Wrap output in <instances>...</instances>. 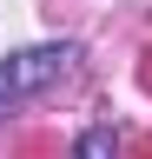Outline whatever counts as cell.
Masks as SVG:
<instances>
[{"instance_id":"obj_1","label":"cell","mask_w":152,"mask_h":159,"mask_svg":"<svg viewBox=\"0 0 152 159\" xmlns=\"http://www.w3.org/2000/svg\"><path fill=\"white\" fill-rule=\"evenodd\" d=\"M80 60V47L73 40H60V47H20L0 60V113L27 106L40 86H53V80H66V66Z\"/></svg>"},{"instance_id":"obj_2","label":"cell","mask_w":152,"mask_h":159,"mask_svg":"<svg viewBox=\"0 0 152 159\" xmlns=\"http://www.w3.org/2000/svg\"><path fill=\"white\" fill-rule=\"evenodd\" d=\"M73 159H119V139H112V126H86L80 139H73Z\"/></svg>"}]
</instances>
